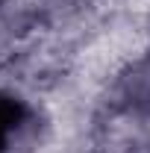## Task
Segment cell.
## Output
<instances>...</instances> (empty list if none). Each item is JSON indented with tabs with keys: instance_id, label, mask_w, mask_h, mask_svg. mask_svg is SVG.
I'll use <instances>...</instances> for the list:
<instances>
[{
	"instance_id": "cell-1",
	"label": "cell",
	"mask_w": 150,
	"mask_h": 153,
	"mask_svg": "<svg viewBox=\"0 0 150 153\" xmlns=\"http://www.w3.org/2000/svg\"><path fill=\"white\" fill-rule=\"evenodd\" d=\"M21 118H24V112H21L18 100L9 94H0V153L9 150V144L21 127Z\"/></svg>"
}]
</instances>
